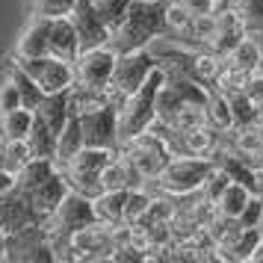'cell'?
<instances>
[{"label":"cell","instance_id":"cell-26","mask_svg":"<svg viewBox=\"0 0 263 263\" xmlns=\"http://www.w3.org/2000/svg\"><path fill=\"white\" fill-rule=\"evenodd\" d=\"M53 172H57V163H53V160L33 157L24 168H18V172H15V186H18V190H24V192H30V190H36L42 180H48Z\"/></svg>","mask_w":263,"mask_h":263},{"label":"cell","instance_id":"cell-2","mask_svg":"<svg viewBox=\"0 0 263 263\" xmlns=\"http://www.w3.org/2000/svg\"><path fill=\"white\" fill-rule=\"evenodd\" d=\"M163 80H166V74H163V68H157L136 92H130V95L119 104V142L139 136V133H145L151 124H154V119H157V92H160Z\"/></svg>","mask_w":263,"mask_h":263},{"label":"cell","instance_id":"cell-27","mask_svg":"<svg viewBox=\"0 0 263 263\" xmlns=\"http://www.w3.org/2000/svg\"><path fill=\"white\" fill-rule=\"evenodd\" d=\"M204 119L210 121L219 130H231L234 127V116H231V104L228 98L219 92V89H210L207 92V101H204Z\"/></svg>","mask_w":263,"mask_h":263},{"label":"cell","instance_id":"cell-39","mask_svg":"<svg viewBox=\"0 0 263 263\" xmlns=\"http://www.w3.org/2000/svg\"><path fill=\"white\" fill-rule=\"evenodd\" d=\"M15 190V172L6 166H0V195H6V192Z\"/></svg>","mask_w":263,"mask_h":263},{"label":"cell","instance_id":"cell-3","mask_svg":"<svg viewBox=\"0 0 263 263\" xmlns=\"http://www.w3.org/2000/svg\"><path fill=\"white\" fill-rule=\"evenodd\" d=\"M210 168H213V160L210 157L175 154L154 180L145 183V190L166 192V195H186V192L201 190V183L210 175Z\"/></svg>","mask_w":263,"mask_h":263},{"label":"cell","instance_id":"cell-5","mask_svg":"<svg viewBox=\"0 0 263 263\" xmlns=\"http://www.w3.org/2000/svg\"><path fill=\"white\" fill-rule=\"evenodd\" d=\"M112 154H116V148L83 145L68 163H62V166H57V168L62 172L68 190H77V192H83V195H89V198H95L98 192H101V172H104V166L112 160Z\"/></svg>","mask_w":263,"mask_h":263},{"label":"cell","instance_id":"cell-44","mask_svg":"<svg viewBox=\"0 0 263 263\" xmlns=\"http://www.w3.org/2000/svg\"><path fill=\"white\" fill-rule=\"evenodd\" d=\"M257 190H260V195H263V166L257 168Z\"/></svg>","mask_w":263,"mask_h":263},{"label":"cell","instance_id":"cell-45","mask_svg":"<svg viewBox=\"0 0 263 263\" xmlns=\"http://www.w3.org/2000/svg\"><path fill=\"white\" fill-rule=\"evenodd\" d=\"M254 39H257V42H260V48H263V33H254Z\"/></svg>","mask_w":263,"mask_h":263},{"label":"cell","instance_id":"cell-9","mask_svg":"<svg viewBox=\"0 0 263 263\" xmlns=\"http://www.w3.org/2000/svg\"><path fill=\"white\" fill-rule=\"evenodd\" d=\"M6 260L12 263H53V246L45 222L6 234Z\"/></svg>","mask_w":263,"mask_h":263},{"label":"cell","instance_id":"cell-47","mask_svg":"<svg viewBox=\"0 0 263 263\" xmlns=\"http://www.w3.org/2000/svg\"><path fill=\"white\" fill-rule=\"evenodd\" d=\"M0 166H3V145H0Z\"/></svg>","mask_w":263,"mask_h":263},{"label":"cell","instance_id":"cell-11","mask_svg":"<svg viewBox=\"0 0 263 263\" xmlns=\"http://www.w3.org/2000/svg\"><path fill=\"white\" fill-rule=\"evenodd\" d=\"M80 127H83L86 145L95 148H119V107L116 104H98V107L80 109Z\"/></svg>","mask_w":263,"mask_h":263},{"label":"cell","instance_id":"cell-1","mask_svg":"<svg viewBox=\"0 0 263 263\" xmlns=\"http://www.w3.org/2000/svg\"><path fill=\"white\" fill-rule=\"evenodd\" d=\"M166 33V0H133L124 21L112 30L109 45L116 48V53H127V50L151 48Z\"/></svg>","mask_w":263,"mask_h":263},{"label":"cell","instance_id":"cell-17","mask_svg":"<svg viewBox=\"0 0 263 263\" xmlns=\"http://www.w3.org/2000/svg\"><path fill=\"white\" fill-rule=\"evenodd\" d=\"M48 30H50V18H42V15H30L27 18L21 36L15 42V57L21 60H30V57H45L48 53Z\"/></svg>","mask_w":263,"mask_h":263},{"label":"cell","instance_id":"cell-15","mask_svg":"<svg viewBox=\"0 0 263 263\" xmlns=\"http://www.w3.org/2000/svg\"><path fill=\"white\" fill-rule=\"evenodd\" d=\"M80 36L74 30V21L68 15H60V18H50V30H48V53L60 57L65 62H74L80 57Z\"/></svg>","mask_w":263,"mask_h":263},{"label":"cell","instance_id":"cell-13","mask_svg":"<svg viewBox=\"0 0 263 263\" xmlns=\"http://www.w3.org/2000/svg\"><path fill=\"white\" fill-rule=\"evenodd\" d=\"M68 18L74 21V30H77V36H80V48H83V50L109 45L112 30L101 21V15L95 12L92 0H77V6L71 9V15H68Z\"/></svg>","mask_w":263,"mask_h":263},{"label":"cell","instance_id":"cell-41","mask_svg":"<svg viewBox=\"0 0 263 263\" xmlns=\"http://www.w3.org/2000/svg\"><path fill=\"white\" fill-rule=\"evenodd\" d=\"M249 263H263V239L257 242V246H254V251H251Z\"/></svg>","mask_w":263,"mask_h":263},{"label":"cell","instance_id":"cell-43","mask_svg":"<svg viewBox=\"0 0 263 263\" xmlns=\"http://www.w3.org/2000/svg\"><path fill=\"white\" fill-rule=\"evenodd\" d=\"M254 124H260V127H263V101L254 104Z\"/></svg>","mask_w":263,"mask_h":263},{"label":"cell","instance_id":"cell-23","mask_svg":"<svg viewBox=\"0 0 263 263\" xmlns=\"http://www.w3.org/2000/svg\"><path fill=\"white\" fill-rule=\"evenodd\" d=\"M36 121V112L27 107L0 112V142H12V139H27V133Z\"/></svg>","mask_w":263,"mask_h":263},{"label":"cell","instance_id":"cell-42","mask_svg":"<svg viewBox=\"0 0 263 263\" xmlns=\"http://www.w3.org/2000/svg\"><path fill=\"white\" fill-rule=\"evenodd\" d=\"M6 260V228L0 225V263Z\"/></svg>","mask_w":263,"mask_h":263},{"label":"cell","instance_id":"cell-25","mask_svg":"<svg viewBox=\"0 0 263 263\" xmlns=\"http://www.w3.org/2000/svg\"><path fill=\"white\" fill-rule=\"evenodd\" d=\"M251 195H257V192H251L246 183H237V180H231L225 186V192L216 198V213L219 216H231V219H237L239 213H242V207L249 204V198Z\"/></svg>","mask_w":263,"mask_h":263},{"label":"cell","instance_id":"cell-35","mask_svg":"<svg viewBox=\"0 0 263 263\" xmlns=\"http://www.w3.org/2000/svg\"><path fill=\"white\" fill-rule=\"evenodd\" d=\"M237 12L249 27V33H263V0H237Z\"/></svg>","mask_w":263,"mask_h":263},{"label":"cell","instance_id":"cell-33","mask_svg":"<svg viewBox=\"0 0 263 263\" xmlns=\"http://www.w3.org/2000/svg\"><path fill=\"white\" fill-rule=\"evenodd\" d=\"M192 15L180 0H166V27H168V33L166 36H178V33H183V27L192 21Z\"/></svg>","mask_w":263,"mask_h":263},{"label":"cell","instance_id":"cell-4","mask_svg":"<svg viewBox=\"0 0 263 263\" xmlns=\"http://www.w3.org/2000/svg\"><path fill=\"white\" fill-rule=\"evenodd\" d=\"M116 154L127 163V166L139 175V178L148 183V180H154L160 172H163V166H166L168 160H172V148H168V142L160 136L157 130H148L139 133V136H133V139H124V142H119V148H116Z\"/></svg>","mask_w":263,"mask_h":263},{"label":"cell","instance_id":"cell-19","mask_svg":"<svg viewBox=\"0 0 263 263\" xmlns=\"http://www.w3.org/2000/svg\"><path fill=\"white\" fill-rule=\"evenodd\" d=\"M260 242V231L257 228H239L231 239L222 246H216V260L222 263H249L254 246Z\"/></svg>","mask_w":263,"mask_h":263},{"label":"cell","instance_id":"cell-22","mask_svg":"<svg viewBox=\"0 0 263 263\" xmlns=\"http://www.w3.org/2000/svg\"><path fill=\"white\" fill-rule=\"evenodd\" d=\"M225 62H228V65H234V68H239V71H246V74H257V71H260V62H263L260 42L249 33V36L242 39L237 48L225 57Z\"/></svg>","mask_w":263,"mask_h":263},{"label":"cell","instance_id":"cell-29","mask_svg":"<svg viewBox=\"0 0 263 263\" xmlns=\"http://www.w3.org/2000/svg\"><path fill=\"white\" fill-rule=\"evenodd\" d=\"M151 198H154V192L151 190H130L127 192V204H124V225H136V222H142V216L148 213V207H151Z\"/></svg>","mask_w":263,"mask_h":263},{"label":"cell","instance_id":"cell-18","mask_svg":"<svg viewBox=\"0 0 263 263\" xmlns=\"http://www.w3.org/2000/svg\"><path fill=\"white\" fill-rule=\"evenodd\" d=\"M27 195H30L33 207L39 210V216H42V219H48V216L60 207L62 198L68 195V183H65V178H62V172L57 168L48 180H42L36 190H30Z\"/></svg>","mask_w":263,"mask_h":263},{"label":"cell","instance_id":"cell-24","mask_svg":"<svg viewBox=\"0 0 263 263\" xmlns=\"http://www.w3.org/2000/svg\"><path fill=\"white\" fill-rule=\"evenodd\" d=\"M3 74H9V77L15 80L18 92H21V104H24L27 109H33L39 101H42V95H45V92H42L36 80H33V77H30V74L21 68V65H18V60H15V57H9V60H6V65H3Z\"/></svg>","mask_w":263,"mask_h":263},{"label":"cell","instance_id":"cell-37","mask_svg":"<svg viewBox=\"0 0 263 263\" xmlns=\"http://www.w3.org/2000/svg\"><path fill=\"white\" fill-rule=\"evenodd\" d=\"M24 107L21 104V92H18V86L9 74H3V80H0V112H9V109H18Z\"/></svg>","mask_w":263,"mask_h":263},{"label":"cell","instance_id":"cell-36","mask_svg":"<svg viewBox=\"0 0 263 263\" xmlns=\"http://www.w3.org/2000/svg\"><path fill=\"white\" fill-rule=\"evenodd\" d=\"M228 183H231V178H228V172H222V168H219V166L213 163V168H210V175H207V178H204V183H201V192H204V195H207V198H210V201L216 204V198H219V195L225 192V186H228Z\"/></svg>","mask_w":263,"mask_h":263},{"label":"cell","instance_id":"cell-6","mask_svg":"<svg viewBox=\"0 0 263 263\" xmlns=\"http://www.w3.org/2000/svg\"><path fill=\"white\" fill-rule=\"evenodd\" d=\"M160 68V60L151 48H139V50H127V53H119L116 60V71H112V83H109L107 95L109 101L119 107L124 98L136 92L139 86L151 77V74Z\"/></svg>","mask_w":263,"mask_h":263},{"label":"cell","instance_id":"cell-8","mask_svg":"<svg viewBox=\"0 0 263 263\" xmlns=\"http://www.w3.org/2000/svg\"><path fill=\"white\" fill-rule=\"evenodd\" d=\"M116 60H119V53L112 45L80 50V57L74 60V86L92 89V92H107L109 83H112Z\"/></svg>","mask_w":263,"mask_h":263},{"label":"cell","instance_id":"cell-7","mask_svg":"<svg viewBox=\"0 0 263 263\" xmlns=\"http://www.w3.org/2000/svg\"><path fill=\"white\" fill-rule=\"evenodd\" d=\"M92 222H98L92 198L77 190H68V195L60 201V207L45 219V228H48V234H50V246L53 242H65L74 231L92 225Z\"/></svg>","mask_w":263,"mask_h":263},{"label":"cell","instance_id":"cell-34","mask_svg":"<svg viewBox=\"0 0 263 263\" xmlns=\"http://www.w3.org/2000/svg\"><path fill=\"white\" fill-rule=\"evenodd\" d=\"M77 0H30V15H42V18H60V15H71Z\"/></svg>","mask_w":263,"mask_h":263},{"label":"cell","instance_id":"cell-32","mask_svg":"<svg viewBox=\"0 0 263 263\" xmlns=\"http://www.w3.org/2000/svg\"><path fill=\"white\" fill-rule=\"evenodd\" d=\"M3 145V166L18 172V168H24L30 160H33V148L27 139H12V142H0Z\"/></svg>","mask_w":263,"mask_h":263},{"label":"cell","instance_id":"cell-21","mask_svg":"<svg viewBox=\"0 0 263 263\" xmlns=\"http://www.w3.org/2000/svg\"><path fill=\"white\" fill-rule=\"evenodd\" d=\"M86 145L83 139V127H80V116L77 112H71L68 116V121H65V127L60 130V136H57V166H62V163H68L80 148Z\"/></svg>","mask_w":263,"mask_h":263},{"label":"cell","instance_id":"cell-10","mask_svg":"<svg viewBox=\"0 0 263 263\" xmlns=\"http://www.w3.org/2000/svg\"><path fill=\"white\" fill-rule=\"evenodd\" d=\"M15 60H18V65L36 80L39 89H42L45 95H48V92H62V89H71L74 86V62H65V60H60V57H53V53L30 57V60L15 57Z\"/></svg>","mask_w":263,"mask_h":263},{"label":"cell","instance_id":"cell-14","mask_svg":"<svg viewBox=\"0 0 263 263\" xmlns=\"http://www.w3.org/2000/svg\"><path fill=\"white\" fill-rule=\"evenodd\" d=\"M39 222H45V219L39 216V210L33 207V201L24 190L15 186L12 192L0 195V225L6 228V234L27 225H39Z\"/></svg>","mask_w":263,"mask_h":263},{"label":"cell","instance_id":"cell-16","mask_svg":"<svg viewBox=\"0 0 263 263\" xmlns=\"http://www.w3.org/2000/svg\"><path fill=\"white\" fill-rule=\"evenodd\" d=\"M33 112H36V119L42 121V124H48L50 130L60 136V130L65 127V121H68V116L74 112L71 109V89L42 95V101L33 107Z\"/></svg>","mask_w":263,"mask_h":263},{"label":"cell","instance_id":"cell-40","mask_svg":"<svg viewBox=\"0 0 263 263\" xmlns=\"http://www.w3.org/2000/svg\"><path fill=\"white\" fill-rule=\"evenodd\" d=\"M190 12L201 15V12H213V0H180Z\"/></svg>","mask_w":263,"mask_h":263},{"label":"cell","instance_id":"cell-38","mask_svg":"<svg viewBox=\"0 0 263 263\" xmlns=\"http://www.w3.org/2000/svg\"><path fill=\"white\" fill-rule=\"evenodd\" d=\"M260 219H263V195L257 192V195H251L249 204L242 207V213L237 216V222L242 228H257L260 225Z\"/></svg>","mask_w":263,"mask_h":263},{"label":"cell","instance_id":"cell-48","mask_svg":"<svg viewBox=\"0 0 263 263\" xmlns=\"http://www.w3.org/2000/svg\"><path fill=\"white\" fill-rule=\"evenodd\" d=\"M260 74H263V62H260Z\"/></svg>","mask_w":263,"mask_h":263},{"label":"cell","instance_id":"cell-20","mask_svg":"<svg viewBox=\"0 0 263 263\" xmlns=\"http://www.w3.org/2000/svg\"><path fill=\"white\" fill-rule=\"evenodd\" d=\"M127 192L130 190H104V192H98L95 198H92L98 222H107V225H124Z\"/></svg>","mask_w":263,"mask_h":263},{"label":"cell","instance_id":"cell-31","mask_svg":"<svg viewBox=\"0 0 263 263\" xmlns=\"http://www.w3.org/2000/svg\"><path fill=\"white\" fill-rule=\"evenodd\" d=\"M228 104H231V116H234V127H246V124H254V101L249 98V92H231Z\"/></svg>","mask_w":263,"mask_h":263},{"label":"cell","instance_id":"cell-28","mask_svg":"<svg viewBox=\"0 0 263 263\" xmlns=\"http://www.w3.org/2000/svg\"><path fill=\"white\" fill-rule=\"evenodd\" d=\"M27 142L33 148V157H45V160H53L57 157V133L50 130L48 124H42L39 119L33 121V127L27 133Z\"/></svg>","mask_w":263,"mask_h":263},{"label":"cell","instance_id":"cell-12","mask_svg":"<svg viewBox=\"0 0 263 263\" xmlns=\"http://www.w3.org/2000/svg\"><path fill=\"white\" fill-rule=\"evenodd\" d=\"M231 154H237L242 163H249L254 172L263 166V127L260 124H246V127H231L222 136Z\"/></svg>","mask_w":263,"mask_h":263},{"label":"cell","instance_id":"cell-30","mask_svg":"<svg viewBox=\"0 0 263 263\" xmlns=\"http://www.w3.org/2000/svg\"><path fill=\"white\" fill-rule=\"evenodd\" d=\"M133 0H92V6H95V12L101 15V21L109 27V30H116V27L124 21V15L130 9Z\"/></svg>","mask_w":263,"mask_h":263},{"label":"cell","instance_id":"cell-49","mask_svg":"<svg viewBox=\"0 0 263 263\" xmlns=\"http://www.w3.org/2000/svg\"><path fill=\"white\" fill-rule=\"evenodd\" d=\"M213 3H219V0H213Z\"/></svg>","mask_w":263,"mask_h":263},{"label":"cell","instance_id":"cell-46","mask_svg":"<svg viewBox=\"0 0 263 263\" xmlns=\"http://www.w3.org/2000/svg\"><path fill=\"white\" fill-rule=\"evenodd\" d=\"M257 231H260V239H263V219H260V225H257Z\"/></svg>","mask_w":263,"mask_h":263}]
</instances>
